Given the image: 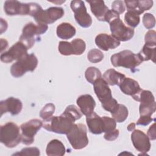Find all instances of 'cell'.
Returning a JSON list of instances; mask_svg holds the SVG:
<instances>
[{"label":"cell","mask_w":156,"mask_h":156,"mask_svg":"<svg viewBox=\"0 0 156 156\" xmlns=\"http://www.w3.org/2000/svg\"><path fill=\"white\" fill-rule=\"evenodd\" d=\"M74 121L63 113L59 116H52L43 119V127L46 130L59 134H67Z\"/></svg>","instance_id":"6da1fadb"},{"label":"cell","mask_w":156,"mask_h":156,"mask_svg":"<svg viewBox=\"0 0 156 156\" xmlns=\"http://www.w3.org/2000/svg\"><path fill=\"white\" fill-rule=\"evenodd\" d=\"M143 62L139 53L134 54L130 50L122 51L111 57V63L115 67L122 66L130 69H135Z\"/></svg>","instance_id":"7a4b0ae2"},{"label":"cell","mask_w":156,"mask_h":156,"mask_svg":"<svg viewBox=\"0 0 156 156\" xmlns=\"http://www.w3.org/2000/svg\"><path fill=\"white\" fill-rule=\"evenodd\" d=\"M0 141L7 147H16L21 141L19 127L13 122H8L1 126Z\"/></svg>","instance_id":"3957f363"},{"label":"cell","mask_w":156,"mask_h":156,"mask_svg":"<svg viewBox=\"0 0 156 156\" xmlns=\"http://www.w3.org/2000/svg\"><path fill=\"white\" fill-rule=\"evenodd\" d=\"M48 26L46 24L33 23L26 24L22 31V34L20 37V41L22 42L27 49H30L35 44L36 37L44 34L48 30Z\"/></svg>","instance_id":"277c9868"},{"label":"cell","mask_w":156,"mask_h":156,"mask_svg":"<svg viewBox=\"0 0 156 156\" xmlns=\"http://www.w3.org/2000/svg\"><path fill=\"white\" fill-rule=\"evenodd\" d=\"M87 129L83 124H74L69 132L66 134L67 138L72 147L74 149H81L88 144Z\"/></svg>","instance_id":"5b68a950"},{"label":"cell","mask_w":156,"mask_h":156,"mask_svg":"<svg viewBox=\"0 0 156 156\" xmlns=\"http://www.w3.org/2000/svg\"><path fill=\"white\" fill-rule=\"evenodd\" d=\"M38 65V59L33 53L27 54L23 58L13 63L10 69L12 76L20 77L23 76L27 71H34Z\"/></svg>","instance_id":"8992f818"},{"label":"cell","mask_w":156,"mask_h":156,"mask_svg":"<svg viewBox=\"0 0 156 156\" xmlns=\"http://www.w3.org/2000/svg\"><path fill=\"white\" fill-rule=\"evenodd\" d=\"M136 101L140 102L139 111L140 116H150L155 112L156 103L151 91L141 90L140 92L133 97Z\"/></svg>","instance_id":"52a82bcc"},{"label":"cell","mask_w":156,"mask_h":156,"mask_svg":"<svg viewBox=\"0 0 156 156\" xmlns=\"http://www.w3.org/2000/svg\"><path fill=\"white\" fill-rule=\"evenodd\" d=\"M109 24L112 36L119 41H129L133 37L134 35L133 29L127 27L120 18L112 20Z\"/></svg>","instance_id":"ba28073f"},{"label":"cell","mask_w":156,"mask_h":156,"mask_svg":"<svg viewBox=\"0 0 156 156\" xmlns=\"http://www.w3.org/2000/svg\"><path fill=\"white\" fill-rule=\"evenodd\" d=\"M43 126V122L38 119H32L21 126V142L30 145L34 141V136Z\"/></svg>","instance_id":"9c48e42d"},{"label":"cell","mask_w":156,"mask_h":156,"mask_svg":"<svg viewBox=\"0 0 156 156\" xmlns=\"http://www.w3.org/2000/svg\"><path fill=\"white\" fill-rule=\"evenodd\" d=\"M77 23L84 28L89 27L92 24V18L87 13L84 2L80 0L72 1L70 4Z\"/></svg>","instance_id":"30bf717a"},{"label":"cell","mask_w":156,"mask_h":156,"mask_svg":"<svg viewBox=\"0 0 156 156\" xmlns=\"http://www.w3.org/2000/svg\"><path fill=\"white\" fill-rule=\"evenodd\" d=\"M34 2L27 4L21 3L18 1H6L4 2V9L7 15H30L34 9Z\"/></svg>","instance_id":"8fae6325"},{"label":"cell","mask_w":156,"mask_h":156,"mask_svg":"<svg viewBox=\"0 0 156 156\" xmlns=\"http://www.w3.org/2000/svg\"><path fill=\"white\" fill-rule=\"evenodd\" d=\"M64 15V10L62 7H51L41 10L34 17L37 23L49 24L54 23Z\"/></svg>","instance_id":"7c38bea8"},{"label":"cell","mask_w":156,"mask_h":156,"mask_svg":"<svg viewBox=\"0 0 156 156\" xmlns=\"http://www.w3.org/2000/svg\"><path fill=\"white\" fill-rule=\"evenodd\" d=\"M27 48L21 41L15 43L7 51L4 52L1 55V60L4 63H10L13 60H19L27 54Z\"/></svg>","instance_id":"4fadbf2b"},{"label":"cell","mask_w":156,"mask_h":156,"mask_svg":"<svg viewBox=\"0 0 156 156\" xmlns=\"http://www.w3.org/2000/svg\"><path fill=\"white\" fill-rule=\"evenodd\" d=\"M131 140L135 148L141 153H146L151 149L149 137L140 130H133L131 135Z\"/></svg>","instance_id":"5bb4252c"},{"label":"cell","mask_w":156,"mask_h":156,"mask_svg":"<svg viewBox=\"0 0 156 156\" xmlns=\"http://www.w3.org/2000/svg\"><path fill=\"white\" fill-rule=\"evenodd\" d=\"M94 91L101 101V104H104L113 99L112 91L108 84L102 77L98 79L93 83Z\"/></svg>","instance_id":"9a60e30c"},{"label":"cell","mask_w":156,"mask_h":156,"mask_svg":"<svg viewBox=\"0 0 156 156\" xmlns=\"http://www.w3.org/2000/svg\"><path fill=\"white\" fill-rule=\"evenodd\" d=\"M23 108L21 101L17 98L9 97L5 100L1 101L0 102L1 116L4 113L9 112L12 115H16L20 113Z\"/></svg>","instance_id":"2e32d148"},{"label":"cell","mask_w":156,"mask_h":156,"mask_svg":"<svg viewBox=\"0 0 156 156\" xmlns=\"http://www.w3.org/2000/svg\"><path fill=\"white\" fill-rule=\"evenodd\" d=\"M95 43L101 49L105 51L115 49L120 45V41L107 34L98 35L95 38Z\"/></svg>","instance_id":"e0dca14e"},{"label":"cell","mask_w":156,"mask_h":156,"mask_svg":"<svg viewBox=\"0 0 156 156\" xmlns=\"http://www.w3.org/2000/svg\"><path fill=\"white\" fill-rule=\"evenodd\" d=\"M76 102L81 113L86 116L94 112L96 102L91 95L87 94L81 95L77 98Z\"/></svg>","instance_id":"ac0fdd59"},{"label":"cell","mask_w":156,"mask_h":156,"mask_svg":"<svg viewBox=\"0 0 156 156\" xmlns=\"http://www.w3.org/2000/svg\"><path fill=\"white\" fill-rule=\"evenodd\" d=\"M86 121L91 133L99 135L104 132V121L102 118L93 112L86 117Z\"/></svg>","instance_id":"d6986e66"},{"label":"cell","mask_w":156,"mask_h":156,"mask_svg":"<svg viewBox=\"0 0 156 156\" xmlns=\"http://www.w3.org/2000/svg\"><path fill=\"white\" fill-rule=\"evenodd\" d=\"M121 91L125 94L132 97L136 95L142 90L138 82L130 77H125L119 85Z\"/></svg>","instance_id":"ffe728a7"},{"label":"cell","mask_w":156,"mask_h":156,"mask_svg":"<svg viewBox=\"0 0 156 156\" xmlns=\"http://www.w3.org/2000/svg\"><path fill=\"white\" fill-rule=\"evenodd\" d=\"M127 11L133 12L138 15L149 10L153 5L152 1H124Z\"/></svg>","instance_id":"44dd1931"},{"label":"cell","mask_w":156,"mask_h":156,"mask_svg":"<svg viewBox=\"0 0 156 156\" xmlns=\"http://www.w3.org/2000/svg\"><path fill=\"white\" fill-rule=\"evenodd\" d=\"M90 4L91 11L96 18L101 21H105V16L109 10L103 1H87Z\"/></svg>","instance_id":"7402d4cb"},{"label":"cell","mask_w":156,"mask_h":156,"mask_svg":"<svg viewBox=\"0 0 156 156\" xmlns=\"http://www.w3.org/2000/svg\"><path fill=\"white\" fill-rule=\"evenodd\" d=\"M57 35L61 39L68 40L73 38L76 32V28L69 23H62L57 27Z\"/></svg>","instance_id":"603a6c76"},{"label":"cell","mask_w":156,"mask_h":156,"mask_svg":"<svg viewBox=\"0 0 156 156\" xmlns=\"http://www.w3.org/2000/svg\"><path fill=\"white\" fill-rule=\"evenodd\" d=\"M125 77L124 74L116 71L114 69H109L103 74V79L108 85L112 86L119 85Z\"/></svg>","instance_id":"cb8c5ba5"},{"label":"cell","mask_w":156,"mask_h":156,"mask_svg":"<svg viewBox=\"0 0 156 156\" xmlns=\"http://www.w3.org/2000/svg\"><path fill=\"white\" fill-rule=\"evenodd\" d=\"M66 149L63 144L59 140L54 139L48 144L46 152L48 155L62 156L65 155Z\"/></svg>","instance_id":"d4e9b609"},{"label":"cell","mask_w":156,"mask_h":156,"mask_svg":"<svg viewBox=\"0 0 156 156\" xmlns=\"http://www.w3.org/2000/svg\"><path fill=\"white\" fill-rule=\"evenodd\" d=\"M111 114L116 122H122L127 119L129 112L125 105L119 104L118 108Z\"/></svg>","instance_id":"484cf974"},{"label":"cell","mask_w":156,"mask_h":156,"mask_svg":"<svg viewBox=\"0 0 156 156\" xmlns=\"http://www.w3.org/2000/svg\"><path fill=\"white\" fill-rule=\"evenodd\" d=\"M143 61H148L151 60L155 63V47L144 44L139 52Z\"/></svg>","instance_id":"4316f807"},{"label":"cell","mask_w":156,"mask_h":156,"mask_svg":"<svg viewBox=\"0 0 156 156\" xmlns=\"http://www.w3.org/2000/svg\"><path fill=\"white\" fill-rule=\"evenodd\" d=\"M85 76L88 82L93 84L96 80L102 77V74L99 69L94 66H90L85 71Z\"/></svg>","instance_id":"83f0119b"},{"label":"cell","mask_w":156,"mask_h":156,"mask_svg":"<svg viewBox=\"0 0 156 156\" xmlns=\"http://www.w3.org/2000/svg\"><path fill=\"white\" fill-rule=\"evenodd\" d=\"M124 21L129 26L131 27V28L135 27L140 23V15L133 12L127 11L124 15Z\"/></svg>","instance_id":"f1b7e54d"},{"label":"cell","mask_w":156,"mask_h":156,"mask_svg":"<svg viewBox=\"0 0 156 156\" xmlns=\"http://www.w3.org/2000/svg\"><path fill=\"white\" fill-rule=\"evenodd\" d=\"M74 55H79L84 52L86 49V44L85 41L80 38H76L71 42Z\"/></svg>","instance_id":"f546056e"},{"label":"cell","mask_w":156,"mask_h":156,"mask_svg":"<svg viewBox=\"0 0 156 156\" xmlns=\"http://www.w3.org/2000/svg\"><path fill=\"white\" fill-rule=\"evenodd\" d=\"M63 113L72 119L74 122L82 117L81 112L74 105H68L65 110Z\"/></svg>","instance_id":"4dcf8cb0"},{"label":"cell","mask_w":156,"mask_h":156,"mask_svg":"<svg viewBox=\"0 0 156 156\" xmlns=\"http://www.w3.org/2000/svg\"><path fill=\"white\" fill-rule=\"evenodd\" d=\"M104 58L102 52L98 49H93L90 50L87 54L88 60L93 63L100 62Z\"/></svg>","instance_id":"1f68e13d"},{"label":"cell","mask_w":156,"mask_h":156,"mask_svg":"<svg viewBox=\"0 0 156 156\" xmlns=\"http://www.w3.org/2000/svg\"><path fill=\"white\" fill-rule=\"evenodd\" d=\"M58 51L63 55H74L73 49L71 42L61 41L58 44Z\"/></svg>","instance_id":"d6a6232c"},{"label":"cell","mask_w":156,"mask_h":156,"mask_svg":"<svg viewBox=\"0 0 156 156\" xmlns=\"http://www.w3.org/2000/svg\"><path fill=\"white\" fill-rule=\"evenodd\" d=\"M55 112V105L52 103L46 104L41 109L40 113V116L43 119H46L52 116Z\"/></svg>","instance_id":"836d02e7"},{"label":"cell","mask_w":156,"mask_h":156,"mask_svg":"<svg viewBox=\"0 0 156 156\" xmlns=\"http://www.w3.org/2000/svg\"><path fill=\"white\" fill-rule=\"evenodd\" d=\"M104 121V132L107 133L110 131H112L116 129V122L113 118L103 116L102 117Z\"/></svg>","instance_id":"e575fe53"},{"label":"cell","mask_w":156,"mask_h":156,"mask_svg":"<svg viewBox=\"0 0 156 156\" xmlns=\"http://www.w3.org/2000/svg\"><path fill=\"white\" fill-rule=\"evenodd\" d=\"M143 23L144 26L147 29L153 28L155 24V19L154 16L149 13H145L143 16Z\"/></svg>","instance_id":"d590c367"},{"label":"cell","mask_w":156,"mask_h":156,"mask_svg":"<svg viewBox=\"0 0 156 156\" xmlns=\"http://www.w3.org/2000/svg\"><path fill=\"white\" fill-rule=\"evenodd\" d=\"M40 155V150L36 147H25L20 152H18L13 154V155H35V156H38Z\"/></svg>","instance_id":"8d00e7d4"},{"label":"cell","mask_w":156,"mask_h":156,"mask_svg":"<svg viewBox=\"0 0 156 156\" xmlns=\"http://www.w3.org/2000/svg\"><path fill=\"white\" fill-rule=\"evenodd\" d=\"M145 44L155 47L156 45V32L153 30H149L144 37Z\"/></svg>","instance_id":"74e56055"},{"label":"cell","mask_w":156,"mask_h":156,"mask_svg":"<svg viewBox=\"0 0 156 156\" xmlns=\"http://www.w3.org/2000/svg\"><path fill=\"white\" fill-rule=\"evenodd\" d=\"M112 10L117 12L118 14H121L125 11V6L124 2L122 1H115L112 4Z\"/></svg>","instance_id":"f35d334b"},{"label":"cell","mask_w":156,"mask_h":156,"mask_svg":"<svg viewBox=\"0 0 156 156\" xmlns=\"http://www.w3.org/2000/svg\"><path fill=\"white\" fill-rule=\"evenodd\" d=\"M119 134V130L115 129L112 131L105 133L104 137L107 141H113L118 137Z\"/></svg>","instance_id":"ab89813d"},{"label":"cell","mask_w":156,"mask_h":156,"mask_svg":"<svg viewBox=\"0 0 156 156\" xmlns=\"http://www.w3.org/2000/svg\"><path fill=\"white\" fill-rule=\"evenodd\" d=\"M154 119H153L150 116H140V118L136 122V124L141 126H147Z\"/></svg>","instance_id":"60d3db41"},{"label":"cell","mask_w":156,"mask_h":156,"mask_svg":"<svg viewBox=\"0 0 156 156\" xmlns=\"http://www.w3.org/2000/svg\"><path fill=\"white\" fill-rule=\"evenodd\" d=\"M155 123H153L152 125L149 127L147 130V136L149 137V140H154L156 138V133H155Z\"/></svg>","instance_id":"b9f144b4"},{"label":"cell","mask_w":156,"mask_h":156,"mask_svg":"<svg viewBox=\"0 0 156 156\" xmlns=\"http://www.w3.org/2000/svg\"><path fill=\"white\" fill-rule=\"evenodd\" d=\"M8 46V42L6 40H4V38L1 39V52L4 49H5Z\"/></svg>","instance_id":"7bdbcfd3"},{"label":"cell","mask_w":156,"mask_h":156,"mask_svg":"<svg viewBox=\"0 0 156 156\" xmlns=\"http://www.w3.org/2000/svg\"><path fill=\"white\" fill-rule=\"evenodd\" d=\"M135 128V124L134 122H132L127 126V130L129 131H133Z\"/></svg>","instance_id":"ee69618b"}]
</instances>
